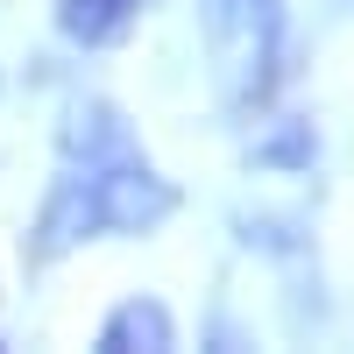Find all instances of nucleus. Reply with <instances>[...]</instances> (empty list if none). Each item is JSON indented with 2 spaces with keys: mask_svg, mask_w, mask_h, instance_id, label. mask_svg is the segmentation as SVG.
<instances>
[{
  "mask_svg": "<svg viewBox=\"0 0 354 354\" xmlns=\"http://www.w3.org/2000/svg\"><path fill=\"white\" fill-rule=\"evenodd\" d=\"M213 50L234 113H262L290 78V15L283 0H213Z\"/></svg>",
  "mask_w": 354,
  "mask_h": 354,
  "instance_id": "f257e3e1",
  "label": "nucleus"
},
{
  "mask_svg": "<svg viewBox=\"0 0 354 354\" xmlns=\"http://www.w3.org/2000/svg\"><path fill=\"white\" fill-rule=\"evenodd\" d=\"M93 170V205H100V234H156L177 213V185L149 156H121V163H85Z\"/></svg>",
  "mask_w": 354,
  "mask_h": 354,
  "instance_id": "f03ea898",
  "label": "nucleus"
},
{
  "mask_svg": "<svg viewBox=\"0 0 354 354\" xmlns=\"http://www.w3.org/2000/svg\"><path fill=\"white\" fill-rule=\"evenodd\" d=\"M100 234V205H93V170L85 163H64L50 177V192L36 205V220L21 234V262L28 270H50V262H64L78 241H93Z\"/></svg>",
  "mask_w": 354,
  "mask_h": 354,
  "instance_id": "7ed1b4c3",
  "label": "nucleus"
},
{
  "mask_svg": "<svg viewBox=\"0 0 354 354\" xmlns=\"http://www.w3.org/2000/svg\"><path fill=\"white\" fill-rule=\"evenodd\" d=\"M57 156L64 163H121V156H142V142L113 100H71L64 121H57Z\"/></svg>",
  "mask_w": 354,
  "mask_h": 354,
  "instance_id": "20e7f679",
  "label": "nucleus"
},
{
  "mask_svg": "<svg viewBox=\"0 0 354 354\" xmlns=\"http://www.w3.org/2000/svg\"><path fill=\"white\" fill-rule=\"evenodd\" d=\"M100 354H170L177 347V319L163 298H121L106 319H100V333H93Z\"/></svg>",
  "mask_w": 354,
  "mask_h": 354,
  "instance_id": "39448f33",
  "label": "nucleus"
},
{
  "mask_svg": "<svg viewBox=\"0 0 354 354\" xmlns=\"http://www.w3.org/2000/svg\"><path fill=\"white\" fill-rule=\"evenodd\" d=\"M135 15H142V0H57V28L78 50H113L135 28Z\"/></svg>",
  "mask_w": 354,
  "mask_h": 354,
  "instance_id": "423d86ee",
  "label": "nucleus"
},
{
  "mask_svg": "<svg viewBox=\"0 0 354 354\" xmlns=\"http://www.w3.org/2000/svg\"><path fill=\"white\" fill-rule=\"evenodd\" d=\"M312 163H319L312 121H270V135L248 142V170H312Z\"/></svg>",
  "mask_w": 354,
  "mask_h": 354,
  "instance_id": "0eeeda50",
  "label": "nucleus"
}]
</instances>
